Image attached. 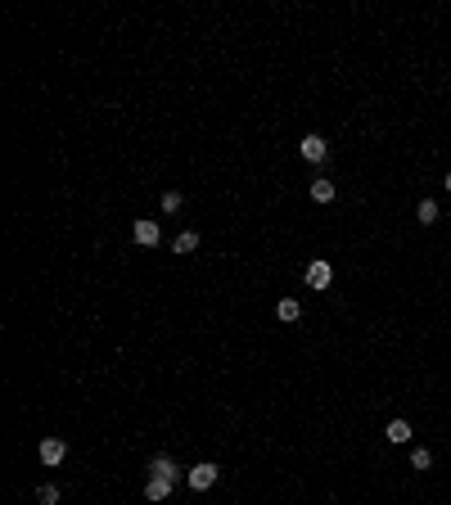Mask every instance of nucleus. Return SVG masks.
Returning a JSON list of instances; mask_svg holds the SVG:
<instances>
[{
  "mask_svg": "<svg viewBox=\"0 0 451 505\" xmlns=\"http://www.w3.org/2000/svg\"><path fill=\"white\" fill-rule=\"evenodd\" d=\"M158 203H163V212H181V203H185V199H181V190H167Z\"/></svg>",
  "mask_w": 451,
  "mask_h": 505,
  "instance_id": "nucleus-14",
  "label": "nucleus"
},
{
  "mask_svg": "<svg viewBox=\"0 0 451 505\" xmlns=\"http://www.w3.org/2000/svg\"><path fill=\"white\" fill-rule=\"evenodd\" d=\"M276 316H280V321H298V316H303V303H298V298H280Z\"/></svg>",
  "mask_w": 451,
  "mask_h": 505,
  "instance_id": "nucleus-8",
  "label": "nucleus"
},
{
  "mask_svg": "<svg viewBox=\"0 0 451 505\" xmlns=\"http://www.w3.org/2000/svg\"><path fill=\"white\" fill-rule=\"evenodd\" d=\"M37 456H41V465H64L68 442H64V438H46V442L37 447Z\"/></svg>",
  "mask_w": 451,
  "mask_h": 505,
  "instance_id": "nucleus-4",
  "label": "nucleus"
},
{
  "mask_svg": "<svg viewBox=\"0 0 451 505\" xmlns=\"http://www.w3.org/2000/svg\"><path fill=\"white\" fill-rule=\"evenodd\" d=\"M311 203H334V181H311Z\"/></svg>",
  "mask_w": 451,
  "mask_h": 505,
  "instance_id": "nucleus-11",
  "label": "nucleus"
},
{
  "mask_svg": "<svg viewBox=\"0 0 451 505\" xmlns=\"http://www.w3.org/2000/svg\"><path fill=\"white\" fill-rule=\"evenodd\" d=\"M388 442H411V424H406V419H388Z\"/></svg>",
  "mask_w": 451,
  "mask_h": 505,
  "instance_id": "nucleus-10",
  "label": "nucleus"
},
{
  "mask_svg": "<svg viewBox=\"0 0 451 505\" xmlns=\"http://www.w3.org/2000/svg\"><path fill=\"white\" fill-rule=\"evenodd\" d=\"M149 474H158V478H172V483H176V478H181V465H176L172 456H154V460H149Z\"/></svg>",
  "mask_w": 451,
  "mask_h": 505,
  "instance_id": "nucleus-7",
  "label": "nucleus"
},
{
  "mask_svg": "<svg viewBox=\"0 0 451 505\" xmlns=\"http://www.w3.org/2000/svg\"><path fill=\"white\" fill-rule=\"evenodd\" d=\"M303 280H307V289H329V280H334V267H329V262H311V267L303 271Z\"/></svg>",
  "mask_w": 451,
  "mask_h": 505,
  "instance_id": "nucleus-5",
  "label": "nucleus"
},
{
  "mask_svg": "<svg viewBox=\"0 0 451 505\" xmlns=\"http://www.w3.org/2000/svg\"><path fill=\"white\" fill-rule=\"evenodd\" d=\"M415 217H420L424 226H433V221H438V203H433V199H420V208H415Z\"/></svg>",
  "mask_w": 451,
  "mask_h": 505,
  "instance_id": "nucleus-12",
  "label": "nucleus"
},
{
  "mask_svg": "<svg viewBox=\"0 0 451 505\" xmlns=\"http://www.w3.org/2000/svg\"><path fill=\"white\" fill-rule=\"evenodd\" d=\"M217 478H221V469H217V465H212V460H203V465H194V469H190V474H185V483H190V487H194V492H208V487H212V483H217Z\"/></svg>",
  "mask_w": 451,
  "mask_h": 505,
  "instance_id": "nucleus-1",
  "label": "nucleus"
},
{
  "mask_svg": "<svg viewBox=\"0 0 451 505\" xmlns=\"http://www.w3.org/2000/svg\"><path fill=\"white\" fill-rule=\"evenodd\" d=\"M442 185H447V190H451V172H447V176H442Z\"/></svg>",
  "mask_w": 451,
  "mask_h": 505,
  "instance_id": "nucleus-16",
  "label": "nucleus"
},
{
  "mask_svg": "<svg viewBox=\"0 0 451 505\" xmlns=\"http://www.w3.org/2000/svg\"><path fill=\"white\" fill-rule=\"evenodd\" d=\"M131 235H135V244H144V248L163 244V230H158V221H154V217H140V221H135V230H131Z\"/></svg>",
  "mask_w": 451,
  "mask_h": 505,
  "instance_id": "nucleus-2",
  "label": "nucleus"
},
{
  "mask_svg": "<svg viewBox=\"0 0 451 505\" xmlns=\"http://www.w3.org/2000/svg\"><path fill=\"white\" fill-rule=\"evenodd\" d=\"M37 501H41V505H59V487H55V483H41V487H37Z\"/></svg>",
  "mask_w": 451,
  "mask_h": 505,
  "instance_id": "nucleus-13",
  "label": "nucleus"
},
{
  "mask_svg": "<svg viewBox=\"0 0 451 505\" xmlns=\"http://www.w3.org/2000/svg\"><path fill=\"white\" fill-rule=\"evenodd\" d=\"M298 153H303L307 162H325L329 158V144L320 140V135H303V140H298Z\"/></svg>",
  "mask_w": 451,
  "mask_h": 505,
  "instance_id": "nucleus-3",
  "label": "nucleus"
},
{
  "mask_svg": "<svg viewBox=\"0 0 451 505\" xmlns=\"http://www.w3.org/2000/svg\"><path fill=\"white\" fill-rule=\"evenodd\" d=\"M172 478H158V474H149V483H144V501H167L172 496Z\"/></svg>",
  "mask_w": 451,
  "mask_h": 505,
  "instance_id": "nucleus-6",
  "label": "nucleus"
},
{
  "mask_svg": "<svg viewBox=\"0 0 451 505\" xmlns=\"http://www.w3.org/2000/svg\"><path fill=\"white\" fill-rule=\"evenodd\" d=\"M411 465H415V469H429V465H433V456H429L424 447H415V451H411Z\"/></svg>",
  "mask_w": 451,
  "mask_h": 505,
  "instance_id": "nucleus-15",
  "label": "nucleus"
},
{
  "mask_svg": "<svg viewBox=\"0 0 451 505\" xmlns=\"http://www.w3.org/2000/svg\"><path fill=\"white\" fill-rule=\"evenodd\" d=\"M194 248H199V235H194V230H181V235L172 239V253H181V258H185V253H194Z\"/></svg>",
  "mask_w": 451,
  "mask_h": 505,
  "instance_id": "nucleus-9",
  "label": "nucleus"
}]
</instances>
